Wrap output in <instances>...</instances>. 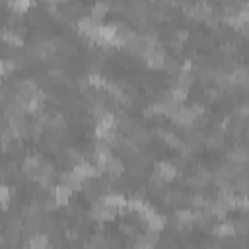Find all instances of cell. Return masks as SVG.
Here are the masks:
<instances>
[{
	"label": "cell",
	"mask_w": 249,
	"mask_h": 249,
	"mask_svg": "<svg viewBox=\"0 0 249 249\" xmlns=\"http://www.w3.org/2000/svg\"><path fill=\"white\" fill-rule=\"evenodd\" d=\"M72 187L70 185H56L54 189H53V198L56 200V204L58 206H66L68 204V200H70V196H72Z\"/></svg>",
	"instance_id": "obj_3"
},
{
	"label": "cell",
	"mask_w": 249,
	"mask_h": 249,
	"mask_svg": "<svg viewBox=\"0 0 249 249\" xmlns=\"http://www.w3.org/2000/svg\"><path fill=\"white\" fill-rule=\"evenodd\" d=\"M163 68H165V72H167L171 78H175V76H179V74L183 72V64H181L175 56H165V60H163Z\"/></svg>",
	"instance_id": "obj_6"
},
{
	"label": "cell",
	"mask_w": 249,
	"mask_h": 249,
	"mask_svg": "<svg viewBox=\"0 0 249 249\" xmlns=\"http://www.w3.org/2000/svg\"><path fill=\"white\" fill-rule=\"evenodd\" d=\"M154 173L163 181V183H167V181H171L175 175H177V167L171 163V161H167V160H161V161H158L156 163V167H154Z\"/></svg>",
	"instance_id": "obj_2"
},
{
	"label": "cell",
	"mask_w": 249,
	"mask_h": 249,
	"mask_svg": "<svg viewBox=\"0 0 249 249\" xmlns=\"http://www.w3.org/2000/svg\"><path fill=\"white\" fill-rule=\"evenodd\" d=\"M216 237H220V239H226V237H235L237 233H235V228H233V222H220V224H216V226H212V230H210Z\"/></svg>",
	"instance_id": "obj_4"
},
{
	"label": "cell",
	"mask_w": 249,
	"mask_h": 249,
	"mask_svg": "<svg viewBox=\"0 0 249 249\" xmlns=\"http://www.w3.org/2000/svg\"><path fill=\"white\" fill-rule=\"evenodd\" d=\"M107 10H109V4H105V2H97V4H93V6L89 8V18L95 19V21H99V19L107 14Z\"/></svg>",
	"instance_id": "obj_8"
},
{
	"label": "cell",
	"mask_w": 249,
	"mask_h": 249,
	"mask_svg": "<svg viewBox=\"0 0 249 249\" xmlns=\"http://www.w3.org/2000/svg\"><path fill=\"white\" fill-rule=\"evenodd\" d=\"M117 212H119V210L113 208V206H109V204H105L103 198H97V200L91 204V208H89V218H91V220H97V222H109V220L115 218Z\"/></svg>",
	"instance_id": "obj_1"
},
{
	"label": "cell",
	"mask_w": 249,
	"mask_h": 249,
	"mask_svg": "<svg viewBox=\"0 0 249 249\" xmlns=\"http://www.w3.org/2000/svg\"><path fill=\"white\" fill-rule=\"evenodd\" d=\"M146 224H148V230H154V231H161V230H163V226H165V216L152 212V214L146 218Z\"/></svg>",
	"instance_id": "obj_7"
},
{
	"label": "cell",
	"mask_w": 249,
	"mask_h": 249,
	"mask_svg": "<svg viewBox=\"0 0 249 249\" xmlns=\"http://www.w3.org/2000/svg\"><path fill=\"white\" fill-rule=\"evenodd\" d=\"M12 198V191L8 185H0V204H6Z\"/></svg>",
	"instance_id": "obj_9"
},
{
	"label": "cell",
	"mask_w": 249,
	"mask_h": 249,
	"mask_svg": "<svg viewBox=\"0 0 249 249\" xmlns=\"http://www.w3.org/2000/svg\"><path fill=\"white\" fill-rule=\"evenodd\" d=\"M101 198H103L105 204H109V206H113V208H117V210H121V208L126 206V198H124L121 193H107V195H103Z\"/></svg>",
	"instance_id": "obj_5"
}]
</instances>
